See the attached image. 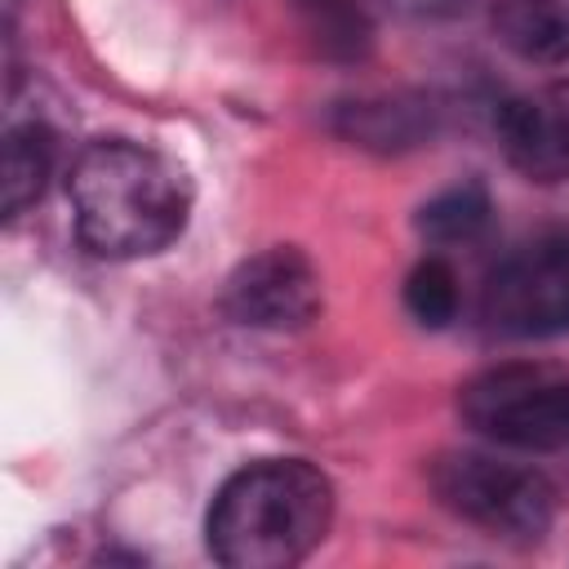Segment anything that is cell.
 I'll list each match as a JSON object with an SVG mask.
<instances>
[{
	"mask_svg": "<svg viewBox=\"0 0 569 569\" xmlns=\"http://www.w3.org/2000/svg\"><path fill=\"white\" fill-rule=\"evenodd\" d=\"M76 236L98 258H147L173 244L191 213L187 173L129 138L89 142L67 178Z\"/></svg>",
	"mask_w": 569,
	"mask_h": 569,
	"instance_id": "1",
	"label": "cell"
},
{
	"mask_svg": "<svg viewBox=\"0 0 569 569\" xmlns=\"http://www.w3.org/2000/svg\"><path fill=\"white\" fill-rule=\"evenodd\" d=\"M333 489L302 458H267L236 471L209 507V556L227 569H284L329 533Z\"/></svg>",
	"mask_w": 569,
	"mask_h": 569,
	"instance_id": "2",
	"label": "cell"
},
{
	"mask_svg": "<svg viewBox=\"0 0 569 569\" xmlns=\"http://www.w3.org/2000/svg\"><path fill=\"white\" fill-rule=\"evenodd\" d=\"M431 489L453 516H462L467 525L502 542H538L556 520L551 480L533 467H520L493 453L458 449L436 458Z\"/></svg>",
	"mask_w": 569,
	"mask_h": 569,
	"instance_id": "3",
	"label": "cell"
},
{
	"mask_svg": "<svg viewBox=\"0 0 569 569\" xmlns=\"http://www.w3.org/2000/svg\"><path fill=\"white\" fill-rule=\"evenodd\" d=\"M458 413L471 431L507 449H565L569 445V373L551 365H493L458 391Z\"/></svg>",
	"mask_w": 569,
	"mask_h": 569,
	"instance_id": "4",
	"label": "cell"
},
{
	"mask_svg": "<svg viewBox=\"0 0 569 569\" xmlns=\"http://www.w3.org/2000/svg\"><path fill=\"white\" fill-rule=\"evenodd\" d=\"M480 311L502 338H551L569 329V240L538 236L511 249L480 298Z\"/></svg>",
	"mask_w": 569,
	"mask_h": 569,
	"instance_id": "5",
	"label": "cell"
},
{
	"mask_svg": "<svg viewBox=\"0 0 569 569\" xmlns=\"http://www.w3.org/2000/svg\"><path fill=\"white\" fill-rule=\"evenodd\" d=\"M222 307L249 329H302L320 311V276L302 249L276 244L231 271Z\"/></svg>",
	"mask_w": 569,
	"mask_h": 569,
	"instance_id": "6",
	"label": "cell"
},
{
	"mask_svg": "<svg viewBox=\"0 0 569 569\" xmlns=\"http://www.w3.org/2000/svg\"><path fill=\"white\" fill-rule=\"evenodd\" d=\"M498 142L529 182L569 178V80L516 93L498 111Z\"/></svg>",
	"mask_w": 569,
	"mask_h": 569,
	"instance_id": "7",
	"label": "cell"
},
{
	"mask_svg": "<svg viewBox=\"0 0 569 569\" xmlns=\"http://www.w3.org/2000/svg\"><path fill=\"white\" fill-rule=\"evenodd\" d=\"M493 27L529 62L569 58V0H493Z\"/></svg>",
	"mask_w": 569,
	"mask_h": 569,
	"instance_id": "8",
	"label": "cell"
},
{
	"mask_svg": "<svg viewBox=\"0 0 569 569\" xmlns=\"http://www.w3.org/2000/svg\"><path fill=\"white\" fill-rule=\"evenodd\" d=\"M53 133L44 124H18L4 138V213L18 218L27 204L40 200L53 173Z\"/></svg>",
	"mask_w": 569,
	"mask_h": 569,
	"instance_id": "9",
	"label": "cell"
},
{
	"mask_svg": "<svg viewBox=\"0 0 569 569\" xmlns=\"http://www.w3.org/2000/svg\"><path fill=\"white\" fill-rule=\"evenodd\" d=\"M489 213H493V204H489L485 187L462 182V187H449V191H440L436 200L422 204L418 231L436 244H467L489 227Z\"/></svg>",
	"mask_w": 569,
	"mask_h": 569,
	"instance_id": "10",
	"label": "cell"
},
{
	"mask_svg": "<svg viewBox=\"0 0 569 569\" xmlns=\"http://www.w3.org/2000/svg\"><path fill=\"white\" fill-rule=\"evenodd\" d=\"M307 36H316L320 53H338V58H356L369 40V27L360 18V9L351 0H298Z\"/></svg>",
	"mask_w": 569,
	"mask_h": 569,
	"instance_id": "11",
	"label": "cell"
},
{
	"mask_svg": "<svg viewBox=\"0 0 569 569\" xmlns=\"http://www.w3.org/2000/svg\"><path fill=\"white\" fill-rule=\"evenodd\" d=\"M405 307H409V316H413L418 325H427V329L449 325L453 311H458V280H453L449 262H440V258L418 262V267L409 271V280H405Z\"/></svg>",
	"mask_w": 569,
	"mask_h": 569,
	"instance_id": "12",
	"label": "cell"
}]
</instances>
